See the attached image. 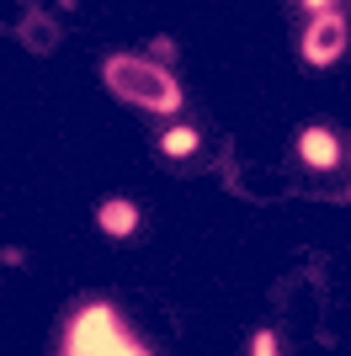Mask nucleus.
I'll return each instance as SVG.
<instances>
[{"instance_id": "obj_5", "label": "nucleus", "mask_w": 351, "mask_h": 356, "mask_svg": "<svg viewBox=\"0 0 351 356\" xmlns=\"http://www.w3.org/2000/svg\"><path fill=\"white\" fill-rule=\"evenodd\" d=\"M102 229H107L112 239H128L133 229H139V208H133V202H123V197L102 202Z\"/></svg>"}, {"instance_id": "obj_8", "label": "nucleus", "mask_w": 351, "mask_h": 356, "mask_svg": "<svg viewBox=\"0 0 351 356\" xmlns=\"http://www.w3.org/2000/svg\"><path fill=\"white\" fill-rule=\"evenodd\" d=\"M309 11H330V6H336V0H304Z\"/></svg>"}, {"instance_id": "obj_1", "label": "nucleus", "mask_w": 351, "mask_h": 356, "mask_svg": "<svg viewBox=\"0 0 351 356\" xmlns=\"http://www.w3.org/2000/svg\"><path fill=\"white\" fill-rule=\"evenodd\" d=\"M58 351H70V356H144L149 346L133 335V325L112 303H80L70 314V325H64Z\"/></svg>"}, {"instance_id": "obj_6", "label": "nucleus", "mask_w": 351, "mask_h": 356, "mask_svg": "<svg viewBox=\"0 0 351 356\" xmlns=\"http://www.w3.org/2000/svg\"><path fill=\"white\" fill-rule=\"evenodd\" d=\"M197 144H203V138H197V128H187V122H181V128H165V134H160V154H171V160H187Z\"/></svg>"}, {"instance_id": "obj_4", "label": "nucleus", "mask_w": 351, "mask_h": 356, "mask_svg": "<svg viewBox=\"0 0 351 356\" xmlns=\"http://www.w3.org/2000/svg\"><path fill=\"white\" fill-rule=\"evenodd\" d=\"M298 160L314 165V170H330V165H341V138L330 128H304L298 134Z\"/></svg>"}, {"instance_id": "obj_2", "label": "nucleus", "mask_w": 351, "mask_h": 356, "mask_svg": "<svg viewBox=\"0 0 351 356\" xmlns=\"http://www.w3.org/2000/svg\"><path fill=\"white\" fill-rule=\"evenodd\" d=\"M102 80L112 86V96L123 102L144 106V112H176L181 106V86H176V74L155 59H133V54H112L102 64Z\"/></svg>"}, {"instance_id": "obj_7", "label": "nucleus", "mask_w": 351, "mask_h": 356, "mask_svg": "<svg viewBox=\"0 0 351 356\" xmlns=\"http://www.w3.org/2000/svg\"><path fill=\"white\" fill-rule=\"evenodd\" d=\"M250 351H256V356H272V351H277V341L261 330V335H250Z\"/></svg>"}, {"instance_id": "obj_3", "label": "nucleus", "mask_w": 351, "mask_h": 356, "mask_svg": "<svg viewBox=\"0 0 351 356\" xmlns=\"http://www.w3.org/2000/svg\"><path fill=\"white\" fill-rule=\"evenodd\" d=\"M346 38H351L346 16H341V11H320L314 22H309V32H304V59L320 64V70H325V64H336L341 54H346Z\"/></svg>"}]
</instances>
